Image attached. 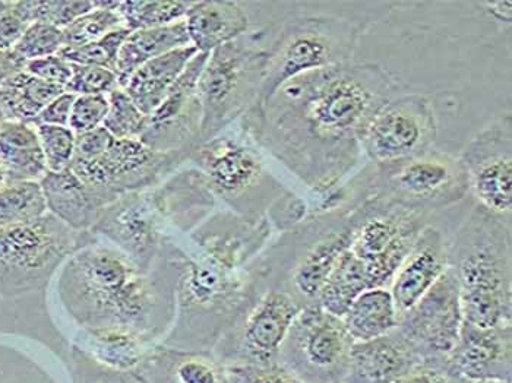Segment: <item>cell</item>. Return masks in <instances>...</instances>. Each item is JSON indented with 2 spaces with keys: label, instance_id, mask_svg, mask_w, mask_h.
I'll use <instances>...</instances> for the list:
<instances>
[{
  "label": "cell",
  "instance_id": "obj_31",
  "mask_svg": "<svg viewBox=\"0 0 512 383\" xmlns=\"http://www.w3.org/2000/svg\"><path fill=\"white\" fill-rule=\"evenodd\" d=\"M368 288L371 287L365 265L347 250L331 271L316 305L338 318H343L350 305Z\"/></svg>",
  "mask_w": 512,
  "mask_h": 383
},
{
  "label": "cell",
  "instance_id": "obj_12",
  "mask_svg": "<svg viewBox=\"0 0 512 383\" xmlns=\"http://www.w3.org/2000/svg\"><path fill=\"white\" fill-rule=\"evenodd\" d=\"M175 154L160 153L141 139L113 138L93 160H74L71 172L81 180L100 211L128 193L156 188L185 163Z\"/></svg>",
  "mask_w": 512,
  "mask_h": 383
},
{
  "label": "cell",
  "instance_id": "obj_36",
  "mask_svg": "<svg viewBox=\"0 0 512 383\" xmlns=\"http://www.w3.org/2000/svg\"><path fill=\"white\" fill-rule=\"evenodd\" d=\"M129 33L131 30L122 28V30L113 31L103 39L85 44V46L63 47L58 55L68 60L71 65L99 66V68L116 72L119 52Z\"/></svg>",
  "mask_w": 512,
  "mask_h": 383
},
{
  "label": "cell",
  "instance_id": "obj_50",
  "mask_svg": "<svg viewBox=\"0 0 512 383\" xmlns=\"http://www.w3.org/2000/svg\"><path fill=\"white\" fill-rule=\"evenodd\" d=\"M466 383H511L510 381H498V379H483V381H470Z\"/></svg>",
  "mask_w": 512,
  "mask_h": 383
},
{
  "label": "cell",
  "instance_id": "obj_41",
  "mask_svg": "<svg viewBox=\"0 0 512 383\" xmlns=\"http://www.w3.org/2000/svg\"><path fill=\"white\" fill-rule=\"evenodd\" d=\"M107 112H109V97L104 94L77 96L72 107L69 129H72L75 135H82L103 128Z\"/></svg>",
  "mask_w": 512,
  "mask_h": 383
},
{
  "label": "cell",
  "instance_id": "obj_39",
  "mask_svg": "<svg viewBox=\"0 0 512 383\" xmlns=\"http://www.w3.org/2000/svg\"><path fill=\"white\" fill-rule=\"evenodd\" d=\"M63 46H65L63 30L53 27V25L44 24V22H33V24L28 25L12 53L22 63H27L30 60L58 55Z\"/></svg>",
  "mask_w": 512,
  "mask_h": 383
},
{
  "label": "cell",
  "instance_id": "obj_14",
  "mask_svg": "<svg viewBox=\"0 0 512 383\" xmlns=\"http://www.w3.org/2000/svg\"><path fill=\"white\" fill-rule=\"evenodd\" d=\"M264 268V267H262ZM302 310L286 291L262 281L261 290L211 353L224 366L277 363L290 326Z\"/></svg>",
  "mask_w": 512,
  "mask_h": 383
},
{
  "label": "cell",
  "instance_id": "obj_20",
  "mask_svg": "<svg viewBox=\"0 0 512 383\" xmlns=\"http://www.w3.org/2000/svg\"><path fill=\"white\" fill-rule=\"evenodd\" d=\"M463 381L512 378V324L479 328L463 321L460 337L447 359Z\"/></svg>",
  "mask_w": 512,
  "mask_h": 383
},
{
  "label": "cell",
  "instance_id": "obj_30",
  "mask_svg": "<svg viewBox=\"0 0 512 383\" xmlns=\"http://www.w3.org/2000/svg\"><path fill=\"white\" fill-rule=\"evenodd\" d=\"M65 90L25 72H15L0 84V113L5 120L36 123L44 107Z\"/></svg>",
  "mask_w": 512,
  "mask_h": 383
},
{
  "label": "cell",
  "instance_id": "obj_46",
  "mask_svg": "<svg viewBox=\"0 0 512 383\" xmlns=\"http://www.w3.org/2000/svg\"><path fill=\"white\" fill-rule=\"evenodd\" d=\"M75 98H77V96L68 93V91L60 94V96L50 101V103L44 107L43 112L37 117L34 125L65 126V128H69V120H71Z\"/></svg>",
  "mask_w": 512,
  "mask_h": 383
},
{
  "label": "cell",
  "instance_id": "obj_47",
  "mask_svg": "<svg viewBox=\"0 0 512 383\" xmlns=\"http://www.w3.org/2000/svg\"><path fill=\"white\" fill-rule=\"evenodd\" d=\"M480 5L483 8H486V12H489V15L495 20L499 22V24H507L510 25L512 21V3L504 2V0H499V2H482Z\"/></svg>",
  "mask_w": 512,
  "mask_h": 383
},
{
  "label": "cell",
  "instance_id": "obj_25",
  "mask_svg": "<svg viewBox=\"0 0 512 383\" xmlns=\"http://www.w3.org/2000/svg\"><path fill=\"white\" fill-rule=\"evenodd\" d=\"M198 53L194 46H188L150 60L138 68L122 88L139 109L150 116Z\"/></svg>",
  "mask_w": 512,
  "mask_h": 383
},
{
  "label": "cell",
  "instance_id": "obj_37",
  "mask_svg": "<svg viewBox=\"0 0 512 383\" xmlns=\"http://www.w3.org/2000/svg\"><path fill=\"white\" fill-rule=\"evenodd\" d=\"M96 3L82 2V0L79 2L78 0H53V2L30 0V2H17V5L28 24L44 22L65 30L79 17L96 8Z\"/></svg>",
  "mask_w": 512,
  "mask_h": 383
},
{
  "label": "cell",
  "instance_id": "obj_27",
  "mask_svg": "<svg viewBox=\"0 0 512 383\" xmlns=\"http://www.w3.org/2000/svg\"><path fill=\"white\" fill-rule=\"evenodd\" d=\"M47 212L78 233L93 229L99 218L87 189L71 170L47 172L40 180Z\"/></svg>",
  "mask_w": 512,
  "mask_h": 383
},
{
  "label": "cell",
  "instance_id": "obj_10",
  "mask_svg": "<svg viewBox=\"0 0 512 383\" xmlns=\"http://www.w3.org/2000/svg\"><path fill=\"white\" fill-rule=\"evenodd\" d=\"M93 237L50 212L0 229V294L17 297L46 286L56 269Z\"/></svg>",
  "mask_w": 512,
  "mask_h": 383
},
{
  "label": "cell",
  "instance_id": "obj_16",
  "mask_svg": "<svg viewBox=\"0 0 512 383\" xmlns=\"http://www.w3.org/2000/svg\"><path fill=\"white\" fill-rule=\"evenodd\" d=\"M460 157L477 207L511 220L512 122L510 115L495 117L467 142Z\"/></svg>",
  "mask_w": 512,
  "mask_h": 383
},
{
  "label": "cell",
  "instance_id": "obj_43",
  "mask_svg": "<svg viewBox=\"0 0 512 383\" xmlns=\"http://www.w3.org/2000/svg\"><path fill=\"white\" fill-rule=\"evenodd\" d=\"M24 71L47 84L56 85L65 90L69 79H71L72 66L62 56L53 55L24 63Z\"/></svg>",
  "mask_w": 512,
  "mask_h": 383
},
{
  "label": "cell",
  "instance_id": "obj_26",
  "mask_svg": "<svg viewBox=\"0 0 512 383\" xmlns=\"http://www.w3.org/2000/svg\"><path fill=\"white\" fill-rule=\"evenodd\" d=\"M0 169L5 174L6 183H40L46 176V161L34 123L3 120L0 125Z\"/></svg>",
  "mask_w": 512,
  "mask_h": 383
},
{
  "label": "cell",
  "instance_id": "obj_33",
  "mask_svg": "<svg viewBox=\"0 0 512 383\" xmlns=\"http://www.w3.org/2000/svg\"><path fill=\"white\" fill-rule=\"evenodd\" d=\"M120 2H97L96 8L72 22L63 30V47H79L94 43L113 31L126 28L118 11Z\"/></svg>",
  "mask_w": 512,
  "mask_h": 383
},
{
  "label": "cell",
  "instance_id": "obj_21",
  "mask_svg": "<svg viewBox=\"0 0 512 383\" xmlns=\"http://www.w3.org/2000/svg\"><path fill=\"white\" fill-rule=\"evenodd\" d=\"M450 245L451 240L434 224L419 234L390 286L398 315L412 309L450 267Z\"/></svg>",
  "mask_w": 512,
  "mask_h": 383
},
{
  "label": "cell",
  "instance_id": "obj_40",
  "mask_svg": "<svg viewBox=\"0 0 512 383\" xmlns=\"http://www.w3.org/2000/svg\"><path fill=\"white\" fill-rule=\"evenodd\" d=\"M72 74L65 91L74 96H100L112 93L119 87L118 75L99 66L71 65Z\"/></svg>",
  "mask_w": 512,
  "mask_h": 383
},
{
  "label": "cell",
  "instance_id": "obj_7",
  "mask_svg": "<svg viewBox=\"0 0 512 383\" xmlns=\"http://www.w3.org/2000/svg\"><path fill=\"white\" fill-rule=\"evenodd\" d=\"M267 37L265 31H251L208 55L198 79L201 144L226 131L255 106L270 56Z\"/></svg>",
  "mask_w": 512,
  "mask_h": 383
},
{
  "label": "cell",
  "instance_id": "obj_1",
  "mask_svg": "<svg viewBox=\"0 0 512 383\" xmlns=\"http://www.w3.org/2000/svg\"><path fill=\"white\" fill-rule=\"evenodd\" d=\"M400 90L378 65L319 69L281 85L259 112L237 122L321 198L309 220L327 212L362 157L360 139L375 113Z\"/></svg>",
  "mask_w": 512,
  "mask_h": 383
},
{
  "label": "cell",
  "instance_id": "obj_34",
  "mask_svg": "<svg viewBox=\"0 0 512 383\" xmlns=\"http://www.w3.org/2000/svg\"><path fill=\"white\" fill-rule=\"evenodd\" d=\"M46 210L40 183H6L0 188V229L40 217Z\"/></svg>",
  "mask_w": 512,
  "mask_h": 383
},
{
  "label": "cell",
  "instance_id": "obj_52",
  "mask_svg": "<svg viewBox=\"0 0 512 383\" xmlns=\"http://www.w3.org/2000/svg\"><path fill=\"white\" fill-rule=\"evenodd\" d=\"M3 120L5 119H3L2 113H0V125H2Z\"/></svg>",
  "mask_w": 512,
  "mask_h": 383
},
{
  "label": "cell",
  "instance_id": "obj_13",
  "mask_svg": "<svg viewBox=\"0 0 512 383\" xmlns=\"http://www.w3.org/2000/svg\"><path fill=\"white\" fill-rule=\"evenodd\" d=\"M353 344L341 318L319 305L306 306L290 326L277 363L302 383H341Z\"/></svg>",
  "mask_w": 512,
  "mask_h": 383
},
{
  "label": "cell",
  "instance_id": "obj_5",
  "mask_svg": "<svg viewBox=\"0 0 512 383\" xmlns=\"http://www.w3.org/2000/svg\"><path fill=\"white\" fill-rule=\"evenodd\" d=\"M347 192L355 204L372 199L432 214L466 199L470 183L460 157L432 148L393 163L371 164Z\"/></svg>",
  "mask_w": 512,
  "mask_h": 383
},
{
  "label": "cell",
  "instance_id": "obj_19",
  "mask_svg": "<svg viewBox=\"0 0 512 383\" xmlns=\"http://www.w3.org/2000/svg\"><path fill=\"white\" fill-rule=\"evenodd\" d=\"M154 341L119 329L78 328L72 340L75 383H115L139 376Z\"/></svg>",
  "mask_w": 512,
  "mask_h": 383
},
{
  "label": "cell",
  "instance_id": "obj_18",
  "mask_svg": "<svg viewBox=\"0 0 512 383\" xmlns=\"http://www.w3.org/2000/svg\"><path fill=\"white\" fill-rule=\"evenodd\" d=\"M207 59L208 53H198L160 106L148 116L147 131L141 138L145 145L160 153L179 155L186 161L201 145L198 79Z\"/></svg>",
  "mask_w": 512,
  "mask_h": 383
},
{
  "label": "cell",
  "instance_id": "obj_22",
  "mask_svg": "<svg viewBox=\"0 0 512 383\" xmlns=\"http://www.w3.org/2000/svg\"><path fill=\"white\" fill-rule=\"evenodd\" d=\"M420 362L394 329L384 337L353 344L343 383H395Z\"/></svg>",
  "mask_w": 512,
  "mask_h": 383
},
{
  "label": "cell",
  "instance_id": "obj_51",
  "mask_svg": "<svg viewBox=\"0 0 512 383\" xmlns=\"http://www.w3.org/2000/svg\"><path fill=\"white\" fill-rule=\"evenodd\" d=\"M6 185V177L5 174H3V170L0 169V188H3V186Z\"/></svg>",
  "mask_w": 512,
  "mask_h": 383
},
{
  "label": "cell",
  "instance_id": "obj_29",
  "mask_svg": "<svg viewBox=\"0 0 512 383\" xmlns=\"http://www.w3.org/2000/svg\"><path fill=\"white\" fill-rule=\"evenodd\" d=\"M390 288L376 287L363 291L344 313L343 321L347 332L355 343L375 340L393 332L398 325Z\"/></svg>",
  "mask_w": 512,
  "mask_h": 383
},
{
  "label": "cell",
  "instance_id": "obj_44",
  "mask_svg": "<svg viewBox=\"0 0 512 383\" xmlns=\"http://www.w3.org/2000/svg\"><path fill=\"white\" fill-rule=\"evenodd\" d=\"M28 25L17 2H0V52H12Z\"/></svg>",
  "mask_w": 512,
  "mask_h": 383
},
{
  "label": "cell",
  "instance_id": "obj_35",
  "mask_svg": "<svg viewBox=\"0 0 512 383\" xmlns=\"http://www.w3.org/2000/svg\"><path fill=\"white\" fill-rule=\"evenodd\" d=\"M107 97L109 112L103 128L116 139H141L147 131L148 116L122 87L115 88Z\"/></svg>",
  "mask_w": 512,
  "mask_h": 383
},
{
  "label": "cell",
  "instance_id": "obj_9",
  "mask_svg": "<svg viewBox=\"0 0 512 383\" xmlns=\"http://www.w3.org/2000/svg\"><path fill=\"white\" fill-rule=\"evenodd\" d=\"M356 40V28L337 18L295 17L284 22L271 40L264 82L249 112H259L290 79L350 63Z\"/></svg>",
  "mask_w": 512,
  "mask_h": 383
},
{
  "label": "cell",
  "instance_id": "obj_23",
  "mask_svg": "<svg viewBox=\"0 0 512 383\" xmlns=\"http://www.w3.org/2000/svg\"><path fill=\"white\" fill-rule=\"evenodd\" d=\"M139 378L147 383H229L226 366L211 351L164 344L154 345Z\"/></svg>",
  "mask_w": 512,
  "mask_h": 383
},
{
  "label": "cell",
  "instance_id": "obj_45",
  "mask_svg": "<svg viewBox=\"0 0 512 383\" xmlns=\"http://www.w3.org/2000/svg\"><path fill=\"white\" fill-rule=\"evenodd\" d=\"M395 383H466L445 362L422 360L410 367Z\"/></svg>",
  "mask_w": 512,
  "mask_h": 383
},
{
  "label": "cell",
  "instance_id": "obj_42",
  "mask_svg": "<svg viewBox=\"0 0 512 383\" xmlns=\"http://www.w3.org/2000/svg\"><path fill=\"white\" fill-rule=\"evenodd\" d=\"M229 383H302L281 364H235L226 366Z\"/></svg>",
  "mask_w": 512,
  "mask_h": 383
},
{
  "label": "cell",
  "instance_id": "obj_2",
  "mask_svg": "<svg viewBox=\"0 0 512 383\" xmlns=\"http://www.w3.org/2000/svg\"><path fill=\"white\" fill-rule=\"evenodd\" d=\"M273 231L267 217L252 223L220 210L178 237L175 321L160 344L213 350L261 290V253Z\"/></svg>",
  "mask_w": 512,
  "mask_h": 383
},
{
  "label": "cell",
  "instance_id": "obj_24",
  "mask_svg": "<svg viewBox=\"0 0 512 383\" xmlns=\"http://www.w3.org/2000/svg\"><path fill=\"white\" fill-rule=\"evenodd\" d=\"M192 46L208 53L251 33V17L245 3L233 0L194 2L185 17Z\"/></svg>",
  "mask_w": 512,
  "mask_h": 383
},
{
  "label": "cell",
  "instance_id": "obj_15",
  "mask_svg": "<svg viewBox=\"0 0 512 383\" xmlns=\"http://www.w3.org/2000/svg\"><path fill=\"white\" fill-rule=\"evenodd\" d=\"M436 136L432 101L422 94H397L372 117L360 148L371 164L393 163L432 150Z\"/></svg>",
  "mask_w": 512,
  "mask_h": 383
},
{
  "label": "cell",
  "instance_id": "obj_48",
  "mask_svg": "<svg viewBox=\"0 0 512 383\" xmlns=\"http://www.w3.org/2000/svg\"><path fill=\"white\" fill-rule=\"evenodd\" d=\"M21 69H24V63L14 53L0 52V84Z\"/></svg>",
  "mask_w": 512,
  "mask_h": 383
},
{
  "label": "cell",
  "instance_id": "obj_28",
  "mask_svg": "<svg viewBox=\"0 0 512 383\" xmlns=\"http://www.w3.org/2000/svg\"><path fill=\"white\" fill-rule=\"evenodd\" d=\"M188 46L192 44L185 20L166 27L131 31L120 49L116 63L119 87H123L129 77L150 60Z\"/></svg>",
  "mask_w": 512,
  "mask_h": 383
},
{
  "label": "cell",
  "instance_id": "obj_3",
  "mask_svg": "<svg viewBox=\"0 0 512 383\" xmlns=\"http://www.w3.org/2000/svg\"><path fill=\"white\" fill-rule=\"evenodd\" d=\"M178 274L175 258L145 272L93 234L62 265L59 296L78 328L119 329L160 344L175 321Z\"/></svg>",
  "mask_w": 512,
  "mask_h": 383
},
{
  "label": "cell",
  "instance_id": "obj_4",
  "mask_svg": "<svg viewBox=\"0 0 512 383\" xmlns=\"http://www.w3.org/2000/svg\"><path fill=\"white\" fill-rule=\"evenodd\" d=\"M511 256V220L476 205L450 245L464 322L479 328L511 324Z\"/></svg>",
  "mask_w": 512,
  "mask_h": 383
},
{
  "label": "cell",
  "instance_id": "obj_54",
  "mask_svg": "<svg viewBox=\"0 0 512 383\" xmlns=\"http://www.w3.org/2000/svg\"><path fill=\"white\" fill-rule=\"evenodd\" d=\"M341 383H343V382H341Z\"/></svg>",
  "mask_w": 512,
  "mask_h": 383
},
{
  "label": "cell",
  "instance_id": "obj_38",
  "mask_svg": "<svg viewBox=\"0 0 512 383\" xmlns=\"http://www.w3.org/2000/svg\"><path fill=\"white\" fill-rule=\"evenodd\" d=\"M47 172L71 169L77 147V135L65 126L36 125Z\"/></svg>",
  "mask_w": 512,
  "mask_h": 383
},
{
  "label": "cell",
  "instance_id": "obj_11",
  "mask_svg": "<svg viewBox=\"0 0 512 383\" xmlns=\"http://www.w3.org/2000/svg\"><path fill=\"white\" fill-rule=\"evenodd\" d=\"M352 215L350 252L365 265L369 287L390 288L417 237L431 224V214L363 199Z\"/></svg>",
  "mask_w": 512,
  "mask_h": 383
},
{
  "label": "cell",
  "instance_id": "obj_53",
  "mask_svg": "<svg viewBox=\"0 0 512 383\" xmlns=\"http://www.w3.org/2000/svg\"><path fill=\"white\" fill-rule=\"evenodd\" d=\"M2 299H3L2 294H0V300H2Z\"/></svg>",
  "mask_w": 512,
  "mask_h": 383
},
{
  "label": "cell",
  "instance_id": "obj_8",
  "mask_svg": "<svg viewBox=\"0 0 512 383\" xmlns=\"http://www.w3.org/2000/svg\"><path fill=\"white\" fill-rule=\"evenodd\" d=\"M91 233L122 250L145 272L153 271L182 236L167 179L156 188L128 193L104 207Z\"/></svg>",
  "mask_w": 512,
  "mask_h": 383
},
{
  "label": "cell",
  "instance_id": "obj_49",
  "mask_svg": "<svg viewBox=\"0 0 512 383\" xmlns=\"http://www.w3.org/2000/svg\"><path fill=\"white\" fill-rule=\"evenodd\" d=\"M115 383H147L144 379L139 378V376H134V378L123 379V381L115 382Z\"/></svg>",
  "mask_w": 512,
  "mask_h": 383
},
{
  "label": "cell",
  "instance_id": "obj_6",
  "mask_svg": "<svg viewBox=\"0 0 512 383\" xmlns=\"http://www.w3.org/2000/svg\"><path fill=\"white\" fill-rule=\"evenodd\" d=\"M226 131L202 142L189 160L204 176L216 198L245 220L267 217L283 196V188L270 173L259 145L236 122Z\"/></svg>",
  "mask_w": 512,
  "mask_h": 383
},
{
  "label": "cell",
  "instance_id": "obj_17",
  "mask_svg": "<svg viewBox=\"0 0 512 383\" xmlns=\"http://www.w3.org/2000/svg\"><path fill=\"white\" fill-rule=\"evenodd\" d=\"M463 321L460 286L448 267L435 286L400 316L395 329L420 362H445L457 344Z\"/></svg>",
  "mask_w": 512,
  "mask_h": 383
},
{
  "label": "cell",
  "instance_id": "obj_32",
  "mask_svg": "<svg viewBox=\"0 0 512 383\" xmlns=\"http://www.w3.org/2000/svg\"><path fill=\"white\" fill-rule=\"evenodd\" d=\"M192 3L176 0H126L119 3L118 11L128 30H148L185 20Z\"/></svg>",
  "mask_w": 512,
  "mask_h": 383
}]
</instances>
